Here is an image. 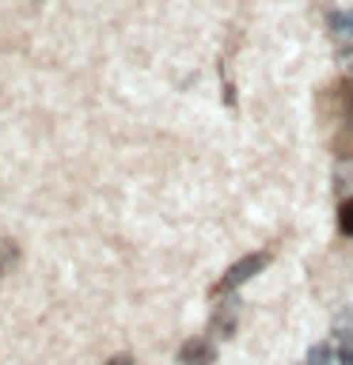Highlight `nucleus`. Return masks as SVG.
<instances>
[{
	"label": "nucleus",
	"instance_id": "nucleus-1",
	"mask_svg": "<svg viewBox=\"0 0 353 365\" xmlns=\"http://www.w3.org/2000/svg\"><path fill=\"white\" fill-rule=\"evenodd\" d=\"M266 262H270V251H258V255H247V259H239L236 267L228 270L221 282H216V289H213V293H228V289H236V285H243V282L251 278V274H258L262 267H266Z\"/></svg>",
	"mask_w": 353,
	"mask_h": 365
},
{
	"label": "nucleus",
	"instance_id": "nucleus-2",
	"mask_svg": "<svg viewBox=\"0 0 353 365\" xmlns=\"http://www.w3.org/2000/svg\"><path fill=\"white\" fill-rule=\"evenodd\" d=\"M338 156H353V80L342 84V137L334 141Z\"/></svg>",
	"mask_w": 353,
	"mask_h": 365
},
{
	"label": "nucleus",
	"instance_id": "nucleus-3",
	"mask_svg": "<svg viewBox=\"0 0 353 365\" xmlns=\"http://www.w3.org/2000/svg\"><path fill=\"white\" fill-rule=\"evenodd\" d=\"M213 358H216V350H213L209 339H190L186 346L179 350V361L182 365H213Z\"/></svg>",
	"mask_w": 353,
	"mask_h": 365
},
{
	"label": "nucleus",
	"instance_id": "nucleus-4",
	"mask_svg": "<svg viewBox=\"0 0 353 365\" xmlns=\"http://www.w3.org/2000/svg\"><path fill=\"white\" fill-rule=\"evenodd\" d=\"M236 331V301H228V308H221V312L213 316V335H232Z\"/></svg>",
	"mask_w": 353,
	"mask_h": 365
},
{
	"label": "nucleus",
	"instance_id": "nucleus-5",
	"mask_svg": "<svg viewBox=\"0 0 353 365\" xmlns=\"http://www.w3.org/2000/svg\"><path fill=\"white\" fill-rule=\"evenodd\" d=\"M16 259H19V247L11 244V240H0V274H8Z\"/></svg>",
	"mask_w": 353,
	"mask_h": 365
},
{
	"label": "nucleus",
	"instance_id": "nucleus-6",
	"mask_svg": "<svg viewBox=\"0 0 353 365\" xmlns=\"http://www.w3.org/2000/svg\"><path fill=\"white\" fill-rule=\"evenodd\" d=\"M338 225H342V232H346V236H353V202H346L338 210Z\"/></svg>",
	"mask_w": 353,
	"mask_h": 365
},
{
	"label": "nucleus",
	"instance_id": "nucleus-7",
	"mask_svg": "<svg viewBox=\"0 0 353 365\" xmlns=\"http://www.w3.org/2000/svg\"><path fill=\"white\" fill-rule=\"evenodd\" d=\"M307 365H330V346H315L307 354Z\"/></svg>",
	"mask_w": 353,
	"mask_h": 365
},
{
	"label": "nucleus",
	"instance_id": "nucleus-8",
	"mask_svg": "<svg viewBox=\"0 0 353 365\" xmlns=\"http://www.w3.org/2000/svg\"><path fill=\"white\" fill-rule=\"evenodd\" d=\"M110 365H133V361H130V358H114Z\"/></svg>",
	"mask_w": 353,
	"mask_h": 365
}]
</instances>
